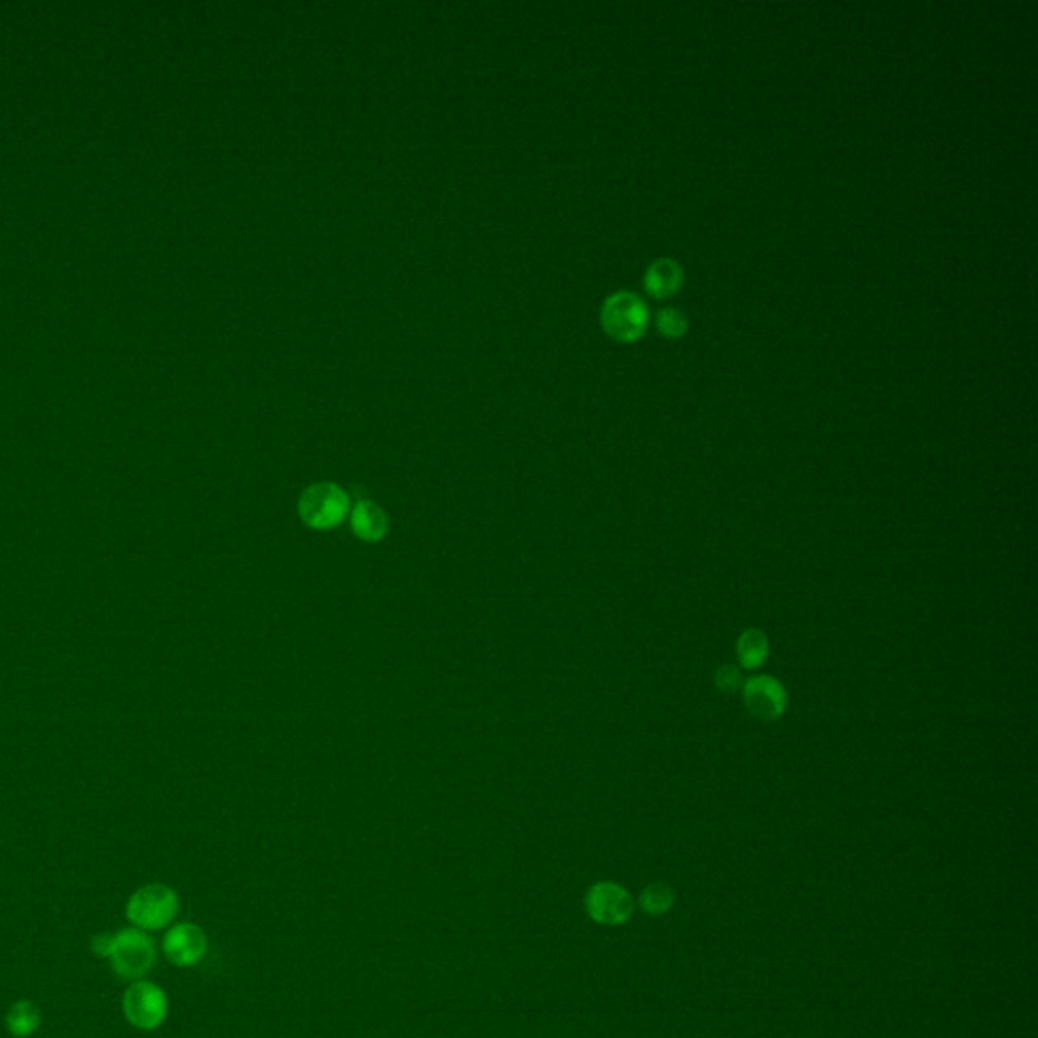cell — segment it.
<instances>
[{"mask_svg": "<svg viewBox=\"0 0 1038 1038\" xmlns=\"http://www.w3.org/2000/svg\"><path fill=\"white\" fill-rule=\"evenodd\" d=\"M94 953L108 957L112 970L124 980H140L157 961L155 941L138 929H122L116 935H100L92 941Z\"/></svg>", "mask_w": 1038, "mask_h": 1038, "instance_id": "cell-1", "label": "cell"}, {"mask_svg": "<svg viewBox=\"0 0 1038 1038\" xmlns=\"http://www.w3.org/2000/svg\"><path fill=\"white\" fill-rule=\"evenodd\" d=\"M649 323V311L641 296L619 290L607 296L601 309V325L605 333L621 343L637 341Z\"/></svg>", "mask_w": 1038, "mask_h": 1038, "instance_id": "cell-2", "label": "cell"}, {"mask_svg": "<svg viewBox=\"0 0 1038 1038\" xmlns=\"http://www.w3.org/2000/svg\"><path fill=\"white\" fill-rule=\"evenodd\" d=\"M179 913V897L165 884H146L130 897L126 917L140 929L157 931L173 923Z\"/></svg>", "mask_w": 1038, "mask_h": 1038, "instance_id": "cell-3", "label": "cell"}, {"mask_svg": "<svg viewBox=\"0 0 1038 1038\" xmlns=\"http://www.w3.org/2000/svg\"><path fill=\"white\" fill-rule=\"evenodd\" d=\"M349 513V497L335 483H315L299 499V515L313 530L337 528Z\"/></svg>", "mask_w": 1038, "mask_h": 1038, "instance_id": "cell-4", "label": "cell"}, {"mask_svg": "<svg viewBox=\"0 0 1038 1038\" xmlns=\"http://www.w3.org/2000/svg\"><path fill=\"white\" fill-rule=\"evenodd\" d=\"M122 1008L126 1020L132 1026L140 1030H153L165 1022L169 1012V1000L157 984L140 980L126 990Z\"/></svg>", "mask_w": 1038, "mask_h": 1038, "instance_id": "cell-5", "label": "cell"}, {"mask_svg": "<svg viewBox=\"0 0 1038 1038\" xmlns=\"http://www.w3.org/2000/svg\"><path fill=\"white\" fill-rule=\"evenodd\" d=\"M586 913L601 925H623L633 913V899L615 882H599L586 893Z\"/></svg>", "mask_w": 1038, "mask_h": 1038, "instance_id": "cell-6", "label": "cell"}, {"mask_svg": "<svg viewBox=\"0 0 1038 1038\" xmlns=\"http://www.w3.org/2000/svg\"><path fill=\"white\" fill-rule=\"evenodd\" d=\"M743 698L747 710L763 722L777 720L787 708L785 686L771 676L749 678L743 686Z\"/></svg>", "mask_w": 1038, "mask_h": 1038, "instance_id": "cell-7", "label": "cell"}, {"mask_svg": "<svg viewBox=\"0 0 1038 1038\" xmlns=\"http://www.w3.org/2000/svg\"><path fill=\"white\" fill-rule=\"evenodd\" d=\"M163 949L175 966L189 968L199 963L207 953V935L193 923H179L165 935Z\"/></svg>", "mask_w": 1038, "mask_h": 1038, "instance_id": "cell-8", "label": "cell"}, {"mask_svg": "<svg viewBox=\"0 0 1038 1038\" xmlns=\"http://www.w3.org/2000/svg\"><path fill=\"white\" fill-rule=\"evenodd\" d=\"M643 284L653 299H665V296L678 292V288L684 284V270L672 258L653 260L645 270Z\"/></svg>", "mask_w": 1038, "mask_h": 1038, "instance_id": "cell-9", "label": "cell"}, {"mask_svg": "<svg viewBox=\"0 0 1038 1038\" xmlns=\"http://www.w3.org/2000/svg\"><path fill=\"white\" fill-rule=\"evenodd\" d=\"M351 530L363 542H380L388 534V515L374 501H359L351 511Z\"/></svg>", "mask_w": 1038, "mask_h": 1038, "instance_id": "cell-10", "label": "cell"}, {"mask_svg": "<svg viewBox=\"0 0 1038 1038\" xmlns=\"http://www.w3.org/2000/svg\"><path fill=\"white\" fill-rule=\"evenodd\" d=\"M736 655L745 670H759L769 655V639L761 629H747L736 641Z\"/></svg>", "mask_w": 1038, "mask_h": 1038, "instance_id": "cell-11", "label": "cell"}, {"mask_svg": "<svg viewBox=\"0 0 1038 1038\" xmlns=\"http://www.w3.org/2000/svg\"><path fill=\"white\" fill-rule=\"evenodd\" d=\"M39 1022H41V1012L39 1008L29 1002V1000H21V1002H15L7 1014V1026H9V1032L13 1036H29L33 1034L37 1028H39Z\"/></svg>", "mask_w": 1038, "mask_h": 1038, "instance_id": "cell-12", "label": "cell"}, {"mask_svg": "<svg viewBox=\"0 0 1038 1038\" xmlns=\"http://www.w3.org/2000/svg\"><path fill=\"white\" fill-rule=\"evenodd\" d=\"M674 903V893L670 886H665L661 882H655L651 886H647L643 895H641V907L647 911V913H665L667 909L672 907Z\"/></svg>", "mask_w": 1038, "mask_h": 1038, "instance_id": "cell-13", "label": "cell"}, {"mask_svg": "<svg viewBox=\"0 0 1038 1038\" xmlns=\"http://www.w3.org/2000/svg\"><path fill=\"white\" fill-rule=\"evenodd\" d=\"M655 325L661 335L670 337V339H678V337L686 335V331H688V317L674 307H667L657 313Z\"/></svg>", "mask_w": 1038, "mask_h": 1038, "instance_id": "cell-14", "label": "cell"}, {"mask_svg": "<svg viewBox=\"0 0 1038 1038\" xmlns=\"http://www.w3.org/2000/svg\"><path fill=\"white\" fill-rule=\"evenodd\" d=\"M714 684L722 694H734L738 690H743L745 678H743V674H740L738 667L722 665L714 676Z\"/></svg>", "mask_w": 1038, "mask_h": 1038, "instance_id": "cell-15", "label": "cell"}]
</instances>
